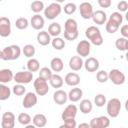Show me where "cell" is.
I'll return each instance as SVG.
<instances>
[{
  "mask_svg": "<svg viewBox=\"0 0 128 128\" xmlns=\"http://www.w3.org/2000/svg\"><path fill=\"white\" fill-rule=\"evenodd\" d=\"M125 110L128 112V99H127L126 102H125Z\"/></svg>",
  "mask_w": 128,
  "mask_h": 128,
  "instance_id": "cell-51",
  "label": "cell"
},
{
  "mask_svg": "<svg viewBox=\"0 0 128 128\" xmlns=\"http://www.w3.org/2000/svg\"><path fill=\"white\" fill-rule=\"evenodd\" d=\"M51 35L48 31H40L37 34V42L41 46H47L49 43H51Z\"/></svg>",
  "mask_w": 128,
  "mask_h": 128,
  "instance_id": "cell-21",
  "label": "cell"
},
{
  "mask_svg": "<svg viewBox=\"0 0 128 128\" xmlns=\"http://www.w3.org/2000/svg\"><path fill=\"white\" fill-rule=\"evenodd\" d=\"M79 109L83 114H89L93 109V104L89 99H83L80 101Z\"/></svg>",
  "mask_w": 128,
  "mask_h": 128,
  "instance_id": "cell-25",
  "label": "cell"
},
{
  "mask_svg": "<svg viewBox=\"0 0 128 128\" xmlns=\"http://www.w3.org/2000/svg\"><path fill=\"white\" fill-rule=\"evenodd\" d=\"M64 81L68 86L75 87L80 83V76L75 72H70V73L66 74V76L64 78Z\"/></svg>",
  "mask_w": 128,
  "mask_h": 128,
  "instance_id": "cell-18",
  "label": "cell"
},
{
  "mask_svg": "<svg viewBox=\"0 0 128 128\" xmlns=\"http://www.w3.org/2000/svg\"><path fill=\"white\" fill-rule=\"evenodd\" d=\"M90 128H107L110 125V120L106 116L94 117L90 121Z\"/></svg>",
  "mask_w": 128,
  "mask_h": 128,
  "instance_id": "cell-9",
  "label": "cell"
},
{
  "mask_svg": "<svg viewBox=\"0 0 128 128\" xmlns=\"http://www.w3.org/2000/svg\"><path fill=\"white\" fill-rule=\"evenodd\" d=\"M96 79L99 83H105L109 80V74L105 70H100L96 74Z\"/></svg>",
  "mask_w": 128,
  "mask_h": 128,
  "instance_id": "cell-40",
  "label": "cell"
},
{
  "mask_svg": "<svg viewBox=\"0 0 128 128\" xmlns=\"http://www.w3.org/2000/svg\"><path fill=\"white\" fill-rule=\"evenodd\" d=\"M68 100V94L64 90H56L53 94V101L58 105H63Z\"/></svg>",
  "mask_w": 128,
  "mask_h": 128,
  "instance_id": "cell-16",
  "label": "cell"
},
{
  "mask_svg": "<svg viewBox=\"0 0 128 128\" xmlns=\"http://www.w3.org/2000/svg\"><path fill=\"white\" fill-rule=\"evenodd\" d=\"M61 31H62V28H61V25L57 22H53L49 25L48 27V32L51 36L53 37H58L60 34H61Z\"/></svg>",
  "mask_w": 128,
  "mask_h": 128,
  "instance_id": "cell-27",
  "label": "cell"
},
{
  "mask_svg": "<svg viewBox=\"0 0 128 128\" xmlns=\"http://www.w3.org/2000/svg\"><path fill=\"white\" fill-rule=\"evenodd\" d=\"M82 96H83V91L76 86L72 88L68 93V99L71 102H78L82 98Z\"/></svg>",
  "mask_w": 128,
  "mask_h": 128,
  "instance_id": "cell-22",
  "label": "cell"
},
{
  "mask_svg": "<svg viewBox=\"0 0 128 128\" xmlns=\"http://www.w3.org/2000/svg\"><path fill=\"white\" fill-rule=\"evenodd\" d=\"M126 51H128V39H127V44H126Z\"/></svg>",
  "mask_w": 128,
  "mask_h": 128,
  "instance_id": "cell-55",
  "label": "cell"
},
{
  "mask_svg": "<svg viewBox=\"0 0 128 128\" xmlns=\"http://www.w3.org/2000/svg\"><path fill=\"white\" fill-rule=\"evenodd\" d=\"M27 69L31 72H37L40 70V63L35 58H29L27 61Z\"/></svg>",
  "mask_w": 128,
  "mask_h": 128,
  "instance_id": "cell-30",
  "label": "cell"
},
{
  "mask_svg": "<svg viewBox=\"0 0 128 128\" xmlns=\"http://www.w3.org/2000/svg\"><path fill=\"white\" fill-rule=\"evenodd\" d=\"M48 81L38 77L37 79L34 80V89H35V92L37 93V95L39 96H44L46 95L48 92H49V86H48Z\"/></svg>",
  "mask_w": 128,
  "mask_h": 128,
  "instance_id": "cell-5",
  "label": "cell"
},
{
  "mask_svg": "<svg viewBox=\"0 0 128 128\" xmlns=\"http://www.w3.org/2000/svg\"><path fill=\"white\" fill-rule=\"evenodd\" d=\"M84 67L88 72H96L99 68V61L94 57H88L84 62Z\"/></svg>",
  "mask_w": 128,
  "mask_h": 128,
  "instance_id": "cell-17",
  "label": "cell"
},
{
  "mask_svg": "<svg viewBox=\"0 0 128 128\" xmlns=\"http://www.w3.org/2000/svg\"><path fill=\"white\" fill-rule=\"evenodd\" d=\"M17 120H18V122H19L21 125L26 126V125H28V124L31 122L32 119H31V116H30L29 114H27V113H20V114L18 115Z\"/></svg>",
  "mask_w": 128,
  "mask_h": 128,
  "instance_id": "cell-38",
  "label": "cell"
},
{
  "mask_svg": "<svg viewBox=\"0 0 128 128\" xmlns=\"http://www.w3.org/2000/svg\"><path fill=\"white\" fill-rule=\"evenodd\" d=\"M120 33H121L122 37H125V38L128 39V24L123 25V26L121 27V29H120Z\"/></svg>",
  "mask_w": 128,
  "mask_h": 128,
  "instance_id": "cell-49",
  "label": "cell"
},
{
  "mask_svg": "<svg viewBox=\"0 0 128 128\" xmlns=\"http://www.w3.org/2000/svg\"><path fill=\"white\" fill-rule=\"evenodd\" d=\"M125 58H126V60L128 61V51H127V53H126V55H125Z\"/></svg>",
  "mask_w": 128,
  "mask_h": 128,
  "instance_id": "cell-54",
  "label": "cell"
},
{
  "mask_svg": "<svg viewBox=\"0 0 128 128\" xmlns=\"http://www.w3.org/2000/svg\"><path fill=\"white\" fill-rule=\"evenodd\" d=\"M84 66V62L81 56L76 55V56H72L69 60V67L71 70L73 71H79L81 70V68Z\"/></svg>",
  "mask_w": 128,
  "mask_h": 128,
  "instance_id": "cell-15",
  "label": "cell"
},
{
  "mask_svg": "<svg viewBox=\"0 0 128 128\" xmlns=\"http://www.w3.org/2000/svg\"><path fill=\"white\" fill-rule=\"evenodd\" d=\"M33 79V72L27 71H19L14 75V81L19 84H28Z\"/></svg>",
  "mask_w": 128,
  "mask_h": 128,
  "instance_id": "cell-6",
  "label": "cell"
},
{
  "mask_svg": "<svg viewBox=\"0 0 128 128\" xmlns=\"http://www.w3.org/2000/svg\"><path fill=\"white\" fill-rule=\"evenodd\" d=\"M85 36L95 46H101L103 44V37L101 35V32L99 28L96 26H90L85 30Z\"/></svg>",
  "mask_w": 128,
  "mask_h": 128,
  "instance_id": "cell-2",
  "label": "cell"
},
{
  "mask_svg": "<svg viewBox=\"0 0 128 128\" xmlns=\"http://www.w3.org/2000/svg\"><path fill=\"white\" fill-rule=\"evenodd\" d=\"M62 12V7L60 5V3L54 2L51 3L50 5H48L45 9H44V16L49 19V20H53L56 17H58Z\"/></svg>",
  "mask_w": 128,
  "mask_h": 128,
  "instance_id": "cell-4",
  "label": "cell"
},
{
  "mask_svg": "<svg viewBox=\"0 0 128 128\" xmlns=\"http://www.w3.org/2000/svg\"><path fill=\"white\" fill-rule=\"evenodd\" d=\"M64 31H67V32L78 31V25H77L76 20H74L72 18L67 19L64 23Z\"/></svg>",
  "mask_w": 128,
  "mask_h": 128,
  "instance_id": "cell-28",
  "label": "cell"
},
{
  "mask_svg": "<svg viewBox=\"0 0 128 128\" xmlns=\"http://www.w3.org/2000/svg\"><path fill=\"white\" fill-rule=\"evenodd\" d=\"M30 8H31L32 12H34L35 14H38V13H40L41 11H44V9H45L44 3H43L42 1H40V0H35V1H33V2L31 3V5H30Z\"/></svg>",
  "mask_w": 128,
  "mask_h": 128,
  "instance_id": "cell-31",
  "label": "cell"
},
{
  "mask_svg": "<svg viewBox=\"0 0 128 128\" xmlns=\"http://www.w3.org/2000/svg\"><path fill=\"white\" fill-rule=\"evenodd\" d=\"M77 126L76 124V120L75 119H69L64 121V124H62L60 126V128H75Z\"/></svg>",
  "mask_w": 128,
  "mask_h": 128,
  "instance_id": "cell-46",
  "label": "cell"
},
{
  "mask_svg": "<svg viewBox=\"0 0 128 128\" xmlns=\"http://www.w3.org/2000/svg\"><path fill=\"white\" fill-rule=\"evenodd\" d=\"M107 103L106 101V96L104 94H97L94 97V104L97 107H103Z\"/></svg>",
  "mask_w": 128,
  "mask_h": 128,
  "instance_id": "cell-41",
  "label": "cell"
},
{
  "mask_svg": "<svg viewBox=\"0 0 128 128\" xmlns=\"http://www.w3.org/2000/svg\"><path fill=\"white\" fill-rule=\"evenodd\" d=\"M106 110H107V114L110 117H112V118L118 117V115L120 114V110H121V102H120V100L118 98L110 99L106 103Z\"/></svg>",
  "mask_w": 128,
  "mask_h": 128,
  "instance_id": "cell-3",
  "label": "cell"
},
{
  "mask_svg": "<svg viewBox=\"0 0 128 128\" xmlns=\"http://www.w3.org/2000/svg\"><path fill=\"white\" fill-rule=\"evenodd\" d=\"M125 19L128 21V10L126 11V13H125Z\"/></svg>",
  "mask_w": 128,
  "mask_h": 128,
  "instance_id": "cell-52",
  "label": "cell"
},
{
  "mask_svg": "<svg viewBox=\"0 0 128 128\" xmlns=\"http://www.w3.org/2000/svg\"><path fill=\"white\" fill-rule=\"evenodd\" d=\"M38 98H37V93H33V92H28L26 93V95L24 96V99L22 101V106L26 109L32 108L37 104Z\"/></svg>",
  "mask_w": 128,
  "mask_h": 128,
  "instance_id": "cell-13",
  "label": "cell"
},
{
  "mask_svg": "<svg viewBox=\"0 0 128 128\" xmlns=\"http://www.w3.org/2000/svg\"><path fill=\"white\" fill-rule=\"evenodd\" d=\"M111 0H98V4L101 8H109L111 6Z\"/></svg>",
  "mask_w": 128,
  "mask_h": 128,
  "instance_id": "cell-48",
  "label": "cell"
},
{
  "mask_svg": "<svg viewBox=\"0 0 128 128\" xmlns=\"http://www.w3.org/2000/svg\"><path fill=\"white\" fill-rule=\"evenodd\" d=\"M65 0H55V2H57V3H62V2H64Z\"/></svg>",
  "mask_w": 128,
  "mask_h": 128,
  "instance_id": "cell-53",
  "label": "cell"
},
{
  "mask_svg": "<svg viewBox=\"0 0 128 128\" xmlns=\"http://www.w3.org/2000/svg\"><path fill=\"white\" fill-rule=\"evenodd\" d=\"M21 55V48L18 45H10L3 48L0 52V58L4 61L16 60Z\"/></svg>",
  "mask_w": 128,
  "mask_h": 128,
  "instance_id": "cell-1",
  "label": "cell"
},
{
  "mask_svg": "<svg viewBox=\"0 0 128 128\" xmlns=\"http://www.w3.org/2000/svg\"><path fill=\"white\" fill-rule=\"evenodd\" d=\"M44 24H45L44 18L40 14H35L34 16H32L30 20V25L35 30H41L44 27Z\"/></svg>",
  "mask_w": 128,
  "mask_h": 128,
  "instance_id": "cell-20",
  "label": "cell"
},
{
  "mask_svg": "<svg viewBox=\"0 0 128 128\" xmlns=\"http://www.w3.org/2000/svg\"><path fill=\"white\" fill-rule=\"evenodd\" d=\"M22 52H23V54H24L25 57H27V58H32V57L35 55L36 49H35V47H34L32 44H27V45H25V46L23 47Z\"/></svg>",
  "mask_w": 128,
  "mask_h": 128,
  "instance_id": "cell-35",
  "label": "cell"
},
{
  "mask_svg": "<svg viewBox=\"0 0 128 128\" xmlns=\"http://www.w3.org/2000/svg\"><path fill=\"white\" fill-rule=\"evenodd\" d=\"M77 111H78V109H77L76 105H74V104L68 105L63 110V112L61 114L62 120L63 121H66V120H69V119H75V117L77 115Z\"/></svg>",
  "mask_w": 128,
  "mask_h": 128,
  "instance_id": "cell-14",
  "label": "cell"
},
{
  "mask_svg": "<svg viewBox=\"0 0 128 128\" xmlns=\"http://www.w3.org/2000/svg\"><path fill=\"white\" fill-rule=\"evenodd\" d=\"M91 50V44L88 40H81L76 47V52L81 57H88Z\"/></svg>",
  "mask_w": 128,
  "mask_h": 128,
  "instance_id": "cell-8",
  "label": "cell"
},
{
  "mask_svg": "<svg viewBox=\"0 0 128 128\" xmlns=\"http://www.w3.org/2000/svg\"><path fill=\"white\" fill-rule=\"evenodd\" d=\"M33 124L36 126V127H39V128H42V127H45L46 124H47V118L44 114H41V113H38L36 114L33 119Z\"/></svg>",
  "mask_w": 128,
  "mask_h": 128,
  "instance_id": "cell-26",
  "label": "cell"
},
{
  "mask_svg": "<svg viewBox=\"0 0 128 128\" xmlns=\"http://www.w3.org/2000/svg\"><path fill=\"white\" fill-rule=\"evenodd\" d=\"M78 127H79V128H83V127L89 128V127H90V124H88V123H81V124H79Z\"/></svg>",
  "mask_w": 128,
  "mask_h": 128,
  "instance_id": "cell-50",
  "label": "cell"
},
{
  "mask_svg": "<svg viewBox=\"0 0 128 128\" xmlns=\"http://www.w3.org/2000/svg\"><path fill=\"white\" fill-rule=\"evenodd\" d=\"M52 47L56 50H62L65 47V40L62 39L61 37H54V39H52L51 41Z\"/></svg>",
  "mask_w": 128,
  "mask_h": 128,
  "instance_id": "cell-34",
  "label": "cell"
},
{
  "mask_svg": "<svg viewBox=\"0 0 128 128\" xmlns=\"http://www.w3.org/2000/svg\"><path fill=\"white\" fill-rule=\"evenodd\" d=\"M79 11H80V15L83 19H91L92 18V15L94 13L93 11V7H92V4L89 3V2H82L79 6Z\"/></svg>",
  "mask_w": 128,
  "mask_h": 128,
  "instance_id": "cell-10",
  "label": "cell"
},
{
  "mask_svg": "<svg viewBox=\"0 0 128 128\" xmlns=\"http://www.w3.org/2000/svg\"><path fill=\"white\" fill-rule=\"evenodd\" d=\"M12 92H13V94H15L16 96H22V95L25 94L26 88L24 87V84H19V83H17L16 85L13 86Z\"/></svg>",
  "mask_w": 128,
  "mask_h": 128,
  "instance_id": "cell-39",
  "label": "cell"
},
{
  "mask_svg": "<svg viewBox=\"0 0 128 128\" xmlns=\"http://www.w3.org/2000/svg\"><path fill=\"white\" fill-rule=\"evenodd\" d=\"M108 74H109V80L114 85H122L126 80L124 73L121 72L119 69H111Z\"/></svg>",
  "mask_w": 128,
  "mask_h": 128,
  "instance_id": "cell-7",
  "label": "cell"
},
{
  "mask_svg": "<svg viewBox=\"0 0 128 128\" xmlns=\"http://www.w3.org/2000/svg\"><path fill=\"white\" fill-rule=\"evenodd\" d=\"M119 27H120V25H118L117 23H115L114 21H112V20H110V19H108V21H107V23H106V25H105L106 31H107L108 33H110V34H114V33L119 29Z\"/></svg>",
  "mask_w": 128,
  "mask_h": 128,
  "instance_id": "cell-36",
  "label": "cell"
},
{
  "mask_svg": "<svg viewBox=\"0 0 128 128\" xmlns=\"http://www.w3.org/2000/svg\"><path fill=\"white\" fill-rule=\"evenodd\" d=\"M14 79V74L10 69H2L0 70V82L3 84L9 83Z\"/></svg>",
  "mask_w": 128,
  "mask_h": 128,
  "instance_id": "cell-23",
  "label": "cell"
},
{
  "mask_svg": "<svg viewBox=\"0 0 128 128\" xmlns=\"http://www.w3.org/2000/svg\"><path fill=\"white\" fill-rule=\"evenodd\" d=\"M52 70L51 68H48V67H42L40 70H39V77L46 80V81H49L52 77Z\"/></svg>",
  "mask_w": 128,
  "mask_h": 128,
  "instance_id": "cell-33",
  "label": "cell"
},
{
  "mask_svg": "<svg viewBox=\"0 0 128 128\" xmlns=\"http://www.w3.org/2000/svg\"><path fill=\"white\" fill-rule=\"evenodd\" d=\"M14 126H15V115L10 111L3 113L2 119H1V127L2 128H13Z\"/></svg>",
  "mask_w": 128,
  "mask_h": 128,
  "instance_id": "cell-11",
  "label": "cell"
},
{
  "mask_svg": "<svg viewBox=\"0 0 128 128\" xmlns=\"http://www.w3.org/2000/svg\"><path fill=\"white\" fill-rule=\"evenodd\" d=\"M76 9H77V7H76L75 3H72V2L67 3V4L64 6V8H63L64 13L67 14V15H72L73 13H75Z\"/></svg>",
  "mask_w": 128,
  "mask_h": 128,
  "instance_id": "cell-43",
  "label": "cell"
},
{
  "mask_svg": "<svg viewBox=\"0 0 128 128\" xmlns=\"http://www.w3.org/2000/svg\"><path fill=\"white\" fill-rule=\"evenodd\" d=\"M109 19L112 20V21H114V22L117 23L118 25L122 24V22H123V16L121 15L120 12H113V13L110 15Z\"/></svg>",
  "mask_w": 128,
  "mask_h": 128,
  "instance_id": "cell-44",
  "label": "cell"
},
{
  "mask_svg": "<svg viewBox=\"0 0 128 128\" xmlns=\"http://www.w3.org/2000/svg\"><path fill=\"white\" fill-rule=\"evenodd\" d=\"M91 19L93 20V22L95 24L103 25V24H105V22L107 20V15L103 10H96V11H94Z\"/></svg>",
  "mask_w": 128,
  "mask_h": 128,
  "instance_id": "cell-19",
  "label": "cell"
},
{
  "mask_svg": "<svg viewBox=\"0 0 128 128\" xmlns=\"http://www.w3.org/2000/svg\"><path fill=\"white\" fill-rule=\"evenodd\" d=\"M11 96V90L9 87H7L6 85H4L3 83L0 85V100L4 101L9 99Z\"/></svg>",
  "mask_w": 128,
  "mask_h": 128,
  "instance_id": "cell-32",
  "label": "cell"
},
{
  "mask_svg": "<svg viewBox=\"0 0 128 128\" xmlns=\"http://www.w3.org/2000/svg\"><path fill=\"white\" fill-rule=\"evenodd\" d=\"M28 25H29V22H28V20H27L26 18H24V17H20V18H18V19L15 21V26H16V28L19 29V30H24V29H26V28L28 27Z\"/></svg>",
  "mask_w": 128,
  "mask_h": 128,
  "instance_id": "cell-37",
  "label": "cell"
},
{
  "mask_svg": "<svg viewBox=\"0 0 128 128\" xmlns=\"http://www.w3.org/2000/svg\"><path fill=\"white\" fill-rule=\"evenodd\" d=\"M49 82L53 88H61L63 86V83H64L63 78L59 74H53L51 79L49 80Z\"/></svg>",
  "mask_w": 128,
  "mask_h": 128,
  "instance_id": "cell-29",
  "label": "cell"
},
{
  "mask_svg": "<svg viewBox=\"0 0 128 128\" xmlns=\"http://www.w3.org/2000/svg\"><path fill=\"white\" fill-rule=\"evenodd\" d=\"M126 44H127V38L120 37L115 41V46L120 51H126Z\"/></svg>",
  "mask_w": 128,
  "mask_h": 128,
  "instance_id": "cell-42",
  "label": "cell"
},
{
  "mask_svg": "<svg viewBox=\"0 0 128 128\" xmlns=\"http://www.w3.org/2000/svg\"><path fill=\"white\" fill-rule=\"evenodd\" d=\"M10 34H11V22L7 17L2 16L0 18V36L8 37Z\"/></svg>",
  "mask_w": 128,
  "mask_h": 128,
  "instance_id": "cell-12",
  "label": "cell"
},
{
  "mask_svg": "<svg viewBox=\"0 0 128 128\" xmlns=\"http://www.w3.org/2000/svg\"><path fill=\"white\" fill-rule=\"evenodd\" d=\"M117 9L120 12H126L128 10V2L125 0H121L118 4H117Z\"/></svg>",
  "mask_w": 128,
  "mask_h": 128,
  "instance_id": "cell-47",
  "label": "cell"
},
{
  "mask_svg": "<svg viewBox=\"0 0 128 128\" xmlns=\"http://www.w3.org/2000/svg\"><path fill=\"white\" fill-rule=\"evenodd\" d=\"M50 68L53 72H60L64 68V63L61 58L59 57H54L50 61Z\"/></svg>",
  "mask_w": 128,
  "mask_h": 128,
  "instance_id": "cell-24",
  "label": "cell"
},
{
  "mask_svg": "<svg viewBox=\"0 0 128 128\" xmlns=\"http://www.w3.org/2000/svg\"><path fill=\"white\" fill-rule=\"evenodd\" d=\"M79 33L78 31H74V32H67V31H64V38L66 40H69V41H73L75 40L77 37H78Z\"/></svg>",
  "mask_w": 128,
  "mask_h": 128,
  "instance_id": "cell-45",
  "label": "cell"
}]
</instances>
